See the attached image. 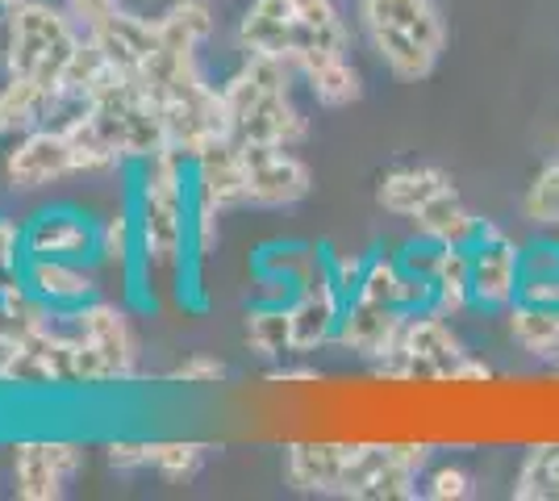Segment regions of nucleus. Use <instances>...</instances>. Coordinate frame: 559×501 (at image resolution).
<instances>
[{
  "instance_id": "1",
  "label": "nucleus",
  "mask_w": 559,
  "mask_h": 501,
  "mask_svg": "<svg viewBox=\"0 0 559 501\" xmlns=\"http://www.w3.org/2000/svg\"><path fill=\"white\" fill-rule=\"evenodd\" d=\"M130 214L139 226V260L130 272V288H176L185 297L197 281L192 260V180L180 155H155L134 167Z\"/></svg>"
},
{
  "instance_id": "2",
  "label": "nucleus",
  "mask_w": 559,
  "mask_h": 501,
  "mask_svg": "<svg viewBox=\"0 0 559 501\" xmlns=\"http://www.w3.org/2000/svg\"><path fill=\"white\" fill-rule=\"evenodd\" d=\"M293 84H301V75L288 59L242 55V63L222 80V105L234 143L301 146L309 139V118L293 96Z\"/></svg>"
},
{
  "instance_id": "3",
  "label": "nucleus",
  "mask_w": 559,
  "mask_h": 501,
  "mask_svg": "<svg viewBox=\"0 0 559 501\" xmlns=\"http://www.w3.org/2000/svg\"><path fill=\"white\" fill-rule=\"evenodd\" d=\"M0 17H4L0 72L13 75V80H34L50 93H59L75 50L88 38L84 22L63 0H25V4L0 13ZM59 100H63V93H59Z\"/></svg>"
},
{
  "instance_id": "4",
  "label": "nucleus",
  "mask_w": 559,
  "mask_h": 501,
  "mask_svg": "<svg viewBox=\"0 0 559 501\" xmlns=\"http://www.w3.org/2000/svg\"><path fill=\"white\" fill-rule=\"evenodd\" d=\"M359 34L384 72L401 84H418L439 68L447 50V22L435 0H359Z\"/></svg>"
},
{
  "instance_id": "5",
  "label": "nucleus",
  "mask_w": 559,
  "mask_h": 501,
  "mask_svg": "<svg viewBox=\"0 0 559 501\" xmlns=\"http://www.w3.org/2000/svg\"><path fill=\"white\" fill-rule=\"evenodd\" d=\"M84 109L100 121V130L109 134V143L117 146L126 167H139L167 151L164 105L134 72H121L109 63L84 100Z\"/></svg>"
},
{
  "instance_id": "6",
  "label": "nucleus",
  "mask_w": 559,
  "mask_h": 501,
  "mask_svg": "<svg viewBox=\"0 0 559 501\" xmlns=\"http://www.w3.org/2000/svg\"><path fill=\"white\" fill-rule=\"evenodd\" d=\"M0 389H96L80 338L59 318L47 331L17 334L0 347Z\"/></svg>"
},
{
  "instance_id": "7",
  "label": "nucleus",
  "mask_w": 559,
  "mask_h": 501,
  "mask_svg": "<svg viewBox=\"0 0 559 501\" xmlns=\"http://www.w3.org/2000/svg\"><path fill=\"white\" fill-rule=\"evenodd\" d=\"M68 331L80 338L84 356L93 363L96 389H114V384H134L142 377V343L139 331L130 322V313L117 301L93 297L88 306L63 313Z\"/></svg>"
},
{
  "instance_id": "8",
  "label": "nucleus",
  "mask_w": 559,
  "mask_h": 501,
  "mask_svg": "<svg viewBox=\"0 0 559 501\" xmlns=\"http://www.w3.org/2000/svg\"><path fill=\"white\" fill-rule=\"evenodd\" d=\"M430 468L426 443H347L338 498L350 501H409Z\"/></svg>"
},
{
  "instance_id": "9",
  "label": "nucleus",
  "mask_w": 559,
  "mask_h": 501,
  "mask_svg": "<svg viewBox=\"0 0 559 501\" xmlns=\"http://www.w3.org/2000/svg\"><path fill=\"white\" fill-rule=\"evenodd\" d=\"M464 356V343L451 331L447 313L418 310L405 318V331L396 338L393 356L380 359L376 372L384 381H451V368Z\"/></svg>"
},
{
  "instance_id": "10",
  "label": "nucleus",
  "mask_w": 559,
  "mask_h": 501,
  "mask_svg": "<svg viewBox=\"0 0 559 501\" xmlns=\"http://www.w3.org/2000/svg\"><path fill=\"white\" fill-rule=\"evenodd\" d=\"M75 171V155L59 121L34 126L25 134H13V143L0 155V180L9 192H43L50 184H63Z\"/></svg>"
},
{
  "instance_id": "11",
  "label": "nucleus",
  "mask_w": 559,
  "mask_h": 501,
  "mask_svg": "<svg viewBox=\"0 0 559 501\" xmlns=\"http://www.w3.org/2000/svg\"><path fill=\"white\" fill-rule=\"evenodd\" d=\"M80 473H84V443H75V439H22V443H13V460H9L13 498H68L71 480Z\"/></svg>"
},
{
  "instance_id": "12",
  "label": "nucleus",
  "mask_w": 559,
  "mask_h": 501,
  "mask_svg": "<svg viewBox=\"0 0 559 501\" xmlns=\"http://www.w3.org/2000/svg\"><path fill=\"white\" fill-rule=\"evenodd\" d=\"M467 251H472V306L506 313L522 297V247L501 226L485 222Z\"/></svg>"
},
{
  "instance_id": "13",
  "label": "nucleus",
  "mask_w": 559,
  "mask_h": 501,
  "mask_svg": "<svg viewBox=\"0 0 559 501\" xmlns=\"http://www.w3.org/2000/svg\"><path fill=\"white\" fill-rule=\"evenodd\" d=\"M234 38L242 55H276V59H288L293 68L309 55H318L293 0H247Z\"/></svg>"
},
{
  "instance_id": "14",
  "label": "nucleus",
  "mask_w": 559,
  "mask_h": 501,
  "mask_svg": "<svg viewBox=\"0 0 559 501\" xmlns=\"http://www.w3.org/2000/svg\"><path fill=\"white\" fill-rule=\"evenodd\" d=\"M242 159L251 210H288L313 192V171L301 155H293V146H242Z\"/></svg>"
},
{
  "instance_id": "15",
  "label": "nucleus",
  "mask_w": 559,
  "mask_h": 501,
  "mask_svg": "<svg viewBox=\"0 0 559 501\" xmlns=\"http://www.w3.org/2000/svg\"><path fill=\"white\" fill-rule=\"evenodd\" d=\"M25 255L93 263L100 255V222L75 205H47L22 226Z\"/></svg>"
},
{
  "instance_id": "16",
  "label": "nucleus",
  "mask_w": 559,
  "mask_h": 501,
  "mask_svg": "<svg viewBox=\"0 0 559 501\" xmlns=\"http://www.w3.org/2000/svg\"><path fill=\"white\" fill-rule=\"evenodd\" d=\"M405 318L409 313L396 310V306H380V301H368V297H347L334 347L364 359V363H380V359L393 356L396 338L405 331Z\"/></svg>"
},
{
  "instance_id": "17",
  "label": "nucleus",
  "mask_w": 559,
  "mask_h": 501,
  "mask_svg": "<svg viewBox=\"0 0 559 501\" xmlns=\"http://www.w3.org/2000/svg\"><path fill=\"white\" fill-rule=\"evenodd\" d=\"M93 47L114 63L121 72L139 75L146 68V59L155 55L164 29H159V17H146V13H134V9H109L105 17H96L93 25H84Z\"/></svg>"
},
{
  "instance_id": "18",
  "label": "nucleus",
  "mask_w": 559,
  "mask_h": 501,
  "mask_svg": "<svg viewBox=\"0 0 559 501\" xmlns=\"http://www.w3.org/2000/svg\"><path fill=\"white\" fill-rule=\"evenodd\" d=\"M188 180H192V205L210 210V214H230V210H247V159L242 146L222 143L210 155L188 164Z\"/></svg>"
},
{
  "instance_id": "19",
  "label": "nucleus",
  "mask_w": 559,
  "mask_h": 501,
  "mask_svg": "<svg viewBox=\"0 0 559 501\" xmlns=\"http://www.w3.org/2000/svg\"><path fill=\"white\" fill-rule=\"evenodd\" d=\"M343 310H347V297H343V288L334 285L330 272L318 276V281H309L305 288H297V293L288 297V313H293V351H297V356H309V351L334 347Z\"/></svg>"
},
{
  "instance_id": "20",
  "label": "nucleus",
  "mask_w": 559,
  "mask_h": 501,
  "mask_svg": "<svg viewBox=\"0 0 559 501\" xmlns=\"http://www.w3.org/2000/svg\"><path fill=\"white\" fill-rule=\"evenodd\" d=\"M22 276H25V285L34 288L50 310H59V313L80 310V306H88L93 297H100V281H96L93 263L34 260V255H25Z\"/></svg>"
},
{
  "instance_id": "21",
  "label": "nucleus",
  "mask_w": 559,
  "mask_h": 501,
  "mask_svg": "<svg viewBox=\"0 0 559 501\" xmlns=\"http://www.w3.org/2000/svg\"><path fill=\"white\" fill-rule=\"evenodd\" d=\"M343 464H347V443H293V448H284L280 473L297 493L338 498Z\"/></svg>"
},
{
  "instance_id": "22",
  "label": "nucleus",
  "mask_w": 559,
  "mask_h": 501,
  "mask_svg": "<svg viewBox=\"0 0 559 501\" xmlns=\"http://www.w3.org/2000/svg\"><path fill=\"white\" fill-rule=\"evenodd\" d=\"M451 184H455V180L435 164L393 167V171H384L380 184H376V205H380L384 214L405 217V222H409L426 201H435V196H439L443 189H451Z\"/></svg>"
},
{
  "instance_id": "23",
  "label": "nucleus",
  "mask_w": 559,
  "mask_h": 501,
  "mask_svg": "<svg viewBox=\"0 0 559 501\" xmlns=\"http://www.w3.org/2000/svg\"><path fill=\"white\" fill-rule=\"evenodd\" d=\"M297 75L322 109H347L364 96V75L350 63V55H309L297 63Z\"/></svg>"
},
{
  "instance_id": "24",
  "label": "nucleus",
  "mask_w": 559,
  "mask_h": 501,
  "mask_svg": "<svg viewBox=\"0 0 559 501\" xmlns=\"http://www.w3.org/2000/svg\"><path fill=\"white\" fill-rule=\"evenodd\" d=\"M409 222H414V230L421 239H435L443 247H472L480 226H485V217H476L467 210V201L455 192V184L439 192L435 201H426Z\"/></svg>"
},
{
  "instance_id": "25",
  "label": "nucleus",
  "mask_w": 559,
  "mask_h": 501,
  "mask_svg": "<svg viewBox=\"0 0 559 501\" xmlns=\"http://www.w3.org/2000/svg\"><path fill=\"white\" fill-rule=\"evenodd\" d=\"M506 331L531 359L559 363V306H543V301L518 297L506 310Z\"/></svg>"
},
{
  "instance_id": "26",
  "label": "nucleus",
  "mask_w": 559,
  "mask_h": 501,
  "mask_svg": "<svg viewBox=\"0 0 559 501\" xmlns=\"http://www.w3.org/2000/svg\"><path fill=\"white\" fill-rule=\"evenodd\" d=\"M59 126H63V134H68L71 155H75V171H80V176H114V171L126 167V159L117 155V146L109 143V134L100 130V121H96L84 105L71 109Z\"/></svg>"
},
{
  "instance_id": "27",
  "label": "nucleus",
  "mask_w": 559,
  "mask_h": 501,
  "mask_svg": "<svg viewBox=\"0 0 559 501\" xmlns=\"http://www.w3.org/2000/svg\"><path fill=\"white\" fill-rule=\"evenodd\" d=\"M242 338L263 359L293 356V313H288V301L259 297L255 306L247 310V331H242Z\"/></svg>"
},
{
  "instance_id": "28",
  "label": "nucleus",
  "mask_w": 559,
  "mask_h": 501,
  "mask_svg": "<svg viewBox=\"0 0 559 501\" xmlns=\"http://www.w3.org/2000/svg\"><path fill=\"white\" fill-rule=\"evenodd\" d=\"M435 310L447 318L476 310L472 306V251L467 247H443L435 263Z\"/></svg>"
},
{
  "instance_id": "29",
  "label": "nucleus",
  "mask_w": 559,
  "mask_h": 501,
  "mask_svg": "<svg viewBox=\"0 0 559 501\" xmlns=\"http://www.w3.org/2000/svg\"><path fill=\"white\" fill-rule=\"evenodd\" d=\"M518 501H559V443H538L526 452L518 477H513Z\"/></svg>"
},
{
  "instance_id": "30",
  "label": "nucleus",
  "mask_w": 559,
  "mask_h": 501,
  "mask_svg": "<svg viewBox=\"0 0 559 501\" xmlns=\"http://www.w3.org/2000/svg\"><path fill=\"white\" fill-rule=\"evenodd\" d=\"M210 460V443L201 439H151V473H159L171 485L192 480Z\"/></svg>"
},
{
  "instance_id": "31",
  "label": "nucleus",
  "mask_w": 559,
  "mask_h": 501,
  "mask_svg": "<svg viewBox=\"0 0 559 501\" xmlns=\"http://www.w3.org/2000/svg\"><path fill=\"white\" fill-rule=\"evenodd\" d=\"M164 34L192 43V47H205L213 34H217V13H213V0H171L164 13H159Z\"/></svg>"
},
{
  "instance_id": "32",
  "label": "nucleus",
  "mask_w": 559,
  "mask_h": 501,
  "mask_svg": "<svg viewBox=\"0 0 559 501\" xmlns=\"http://www.w3.org/2000/svg\"><path fill=\"white\" fill-rule=\"evenodd\" d=\"M355 297L405 310V263H401V255H384V251L368 255V267H364V281L355 288Z\"/></svg>"
},
{
  "instance_id": "33",
  "label": "nucleus",
  "mask_w": 559,
  "mask_h": 501,
  "mask_svg": "<svg viewBox=\"0 0 559 501\" xmlns=\"http://www.w3.org/2000/svg\"><path fill=\"white\" fill-rule=\"evenodd\" d=\"M100 263H109L117 272H134V260H139V226H134V214L121 210V214H109L100 222Z\"/></svg>"
},
{
  "instance_id": "34",
  "label": "nucleus",
  "mask_w": 559,
  "mask_h": 501,
  "mask_svg": "<svg viewBox=\"0 0 559 501\" xmlns=\"http://www.w3.org/2000/svg\"><path fill=\"white\" fill-rule=\"evenodd\" d=\"M522 217L538 230H559V159L543 164L522 196Z\"/></svg>"
},
{
  "instance_id": "35",
  "label": "nucleus",
  "mask_w": 559,
  "mask_h": 501,
  "mask_svg": "<svg viewBox=\"0 0 559 501\" xmlns=\"http://www.w3.org/2000/svg\"><path fill=\"white\" fill-rule=\"evenodd\" d=\"M230 368L222 363L210 351H197V356H185L176 368H167L164 381L167 384H180V389H213V384H226Z\"/></svg>"
},
{
  "instance_id": "36",
  "label": "nucleus",
  "mask_w": 559,
  "mask_h": 501,
  "mask_svg": "<svg viewBox=\"0 0 559 501\" xmlns=\"http://www.w3.org/2000/svg\"><path fill=\"white\" fill-rule=\"evenodd\" d=\"M476 493V480L464 464H435L421 477V498L430 501H467Z\"/></svg>"
},
{
  "instance_id": "37",
  "label": "nucleus",
  "mask_w": 559,
  "mask_h": 501,
  "mask_svg": "<svg viewBox=\"0 0 559 501\" xmlns=\"http://www.w3.org/2000/svg\"><path fill=\"white\" fill-rule=\"evenodd\" d=\"M25 267V239H22V226L13 217L0 214V293L13 285L22 276Z\"/></svg>"
},
{
  "instance_id": "38",
  "label": "nucleus",
  "mask_w": 559,
  "mask_h": 501,
  "mask_svg": "<svg viewBox=\"0 0 559 501\" xmlns=\"http://www.w3.org/2000/svg\"><path fill=\"white\" fill-rule=\"evenodd\" d=\"M559 276V239L531 242L522 247V285H538V281H556Z\"/></svg>"
},
{
  "instance_id": "39",
  "label": "nucleus",
  "mask_w": 559,
  "mask_h": 501,
  "mask_svg": "<svg viewBox=\"0 0 559 501\" xmlns=\"http://www.w3.org/2000/svg\"><path fill=\"white\" fill-rule=\"evenodd\" d=\"M105 460L114 473H142L151 468V439H114L105 448Z\"/></svg>"
},
{
  "instance_id": "40",
  "label": "nucleus",
  "mask_w": 559,
  "mask_h": 501,
  "mask_svg": "<svg viewBox=\"0 0 559 501\" xmlns=\"http://www.w3.org/2000/svg\"><path fill=\"white\" fill-rule=\"evenodd\" d=\"M330 255V276H334V285L343 288V297H355V288L364 281V267H368V255H350V251H326Z\"/></svg>"
},
{
  "instance_id": "41",
  "label": "nucleus",
  "mask_w": 559,
  "mask_h": 501,
  "mask_svg": "<svg viewBox=\"0 0 559 501\" xmlns=\"http://www.w3.org/2000/svg\"><path fill=\"white\" fill-rule=\"evenodd\" d=\"M492 381V368L485 363V359H476V356H464L455 368H451V381L447 384H485Z\"/></svg>"
},
{
  "instance_id": "42",
  "label": "nucleus",
  "mask_w": 559,
  "mask_h": 501,
  "mask_svg": "<svg viewBox=\"0 0 559 501\" xmlns=\"http://www.w3.org/2000/svg\"><path fill=\"white\" fill-rule=\"evenodd\" d=\"M63 4H68L71 13H75V17H80L84 25H93L96 17H105L109 9H117L121 0H63Z\"/></svg>"
},
{
  "instance_id": "43",
  "label": "nucleus",
  "mask_w": 559,
  "mask_h": 501,
  "mask_svg": "<svg viewBox=\"0 0 559 501\" xmlns=\"http://www.w3.org/2000/svg\"><path fill=\"white\" fill-rule=\"evenodd\" d=\"M267 381L272 384H318V372H313V368H272Z\"/></svg>"
},
{
  "instance_id": "44",
  "label": "nucleus",
  "mask_w": 559,
  "mask_h": 501,
  "mask_svg": "<svg viewBox=\"0 0 559 501\" xmlns=\"http://www.w3.org/2000/svg\"><path fill=\"white\" fill-rule=\"evenodd\" d=\"M17 134V121H13V109H9V96H4V84H0V143Z\"/></svg>"
},
{
  "instance_id": "45",
  "label": "nucleus",
  "mask_w": 559,
  "mask_h": 501,
  "mask_svg": "<svg viewBox=\"0 0 559 501\" xmlns=\"http://www.w3.org/2000/svg\"><path fill=\"white\" fill-rule=\"evenodd\" d=\"M9 338H13V331H9V322H4V313H0V347H4Z\"/></svg>"
},
{
  "instance_id": "46",
  "label": "nucleus",
  "mask_w": 559,
  "mask_h": 501,
  "mask_svg": "<svg viewBox=\"0 0 559 501\" xmlns=\"http://www.w3.org/2000/svg\"><path fill=\"white\" fill-rule=\"evenodd\" d=\"M17 4H25V0H0V13H9V9H17Z\"/></svg>"
},
{
  "instance_id": "47",
  "label": "nucleus",
  "mask_w": 559,
  "mask_h": 501,
  "mask_svg": "<svg viewBox=\"0 0 559 501\" xmlns=\"http://www.w3.org/2000/svg\"><path fill=\"white\" fill-rule=\"evenodd\" d=\"M551 235H556V239H559V230H551Z\"/></svg>"
},
{
  "instance_id": "48",
  "label": "nucleus",
  "mask_w": 559,
  "mask_h": 501,
  "mask_svg": "<svg viewBox=\"0 0 559 501\" xmlns=\"http://www.w3.org/2000/svg\"><path fill=\"white\" fill-rule=\"evenodd\" d=\"M556 377H559V363H556Z\"/></svg>"
}]
</instances>
